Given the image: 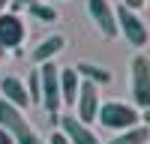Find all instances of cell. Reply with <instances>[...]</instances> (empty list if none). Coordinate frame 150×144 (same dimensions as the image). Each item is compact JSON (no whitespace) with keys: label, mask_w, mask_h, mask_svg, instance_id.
I'll return each instance as SVG.
<instances>
[{"label":"cell","mask_w":150,"mask_h":144,"mask_svg":"<svg viewBox=\"0 0 150 144\" xmlns=\"http://www.w3.org/2000/svg\"><path fill=\"white\" fill-rule=\"evenodd\" d=\"M0 129H3L15 144H45L39 135H36V129L27 123L24 111L12 108L6 99H0Z\"/></svg>","instance_id":"cell-1"},{"label":"cell","mask_w":150,"mask_h":144,"mask_svg":"<svg viewBox=\"0 0 150 144\" xmlns=\"http://www.w3.org/2000/svg\"><path fill=\"white\" fill-rule=\"evenodd\" d=\"M96 120L102 123L105 129H132V126H138L141 123V111L135 105H126V102H117V99H108L99 105V111H96Z\"/></svg>","instance_id":"cell-2"},{"label":"cell","mask_w":150,"mask_h":144,"mask_svg":"<svg viewBox=\"0 0 150 144\" xmlns=\"http://www.w3.org/2000/svg\"><path fill=\"white\" fill-rule=\"evenodd\" d=\"M114 18H117V36H126V42L135 45V48L147 45L150 30H147V24H144V18L138 15V12L120 6V9H114Z\"/></svg>","instance_id":"cell-3"},{"label":"cell","mask_w":150,"mask_h":144,"mask_svg":"<svg viewBox=\"0 0 150 144\" xmlns=\"http://www.w3.org/2000/svg\"><path fill=\"white\" fill-rule=\"evenodd\" d=\"M57 66L54 60H45L39 63V102L45 105L48 114H57L60 111V84H57Z\"/></svg>","instance_id":"cell-4"},{"label":"cell","mask_w":150,"mask_h":144,"mask_svg":"<svg viewBox=\"0 0 150 144\" xmlns=\"http://www.w3.org/2000/svg\"><path fill=\"white\" fill-rule=\"evenodd\" d=\"M132 102L138 111L150 108V60L144 54L132 60Z\"/></svg>","instance_id":"cell-5"},{"label":"cell","mask_w":150,"mask_h":144,"mask_svg":"<svg viewBox=\"0 0 150 144\" xmlns=\"http://www.w3.org/2000/svg\"><path fill=\"white\" fill-rule=\"evenodd\" d=\"M99 105H102V99H99V87L81 78V84H78V96H75V111H78V114H75V120H81L84 126L93 123Z\"/></svg>","instance_id":"cell-6"},{"label":"cell","mask_w":150,"mask_h":144,"mask_svg":"<svg viewBox=\"0 0 150 144\" xmlns=\"http://www.w3.org/2000/svg\"><path fill=\"white\" fill-rule=\"evenodd\" d=\"M57 126H60V132H63V138H66L69 144H102L90 126H84L81 120H75V114L57 117Z\"/></svg>","instance_id":"cell-7"},{"label":"cell","mask_w":150,"mask_h":144,"mask_svg":"<svg viewBox=\"0 0 150 144\" xmlns=\"http://www.w3.org/2000/svg\"><path fill=\"white\" fill-rule=\"evenodd\" d=\"M87 9H90V18L99 27V33L105 39H114L117 36V18H114V9H111L108 0H87Z\"/></svg>","instance_id":"cell-8"},{"label":"cell","mask_w":150,"mask_h":144,"mask_svg":"<svg viewBox=\"0 0 150 144\" xmlns=\"http://www.w3.org/2000/svg\"><path fill=\"white\" fill-rule=\"evenodd\" d=\"M27 36V27L24 21L15 15V12H0V45L3 48H18Z\"/></svg>","instance_id":"cell-9"},{"label":"cell","mask_w":150,"mask_h":144,"mask_svg":"<svg viewBox=\"0 0 150 144\" xmlns=\"http://www.w3.org/2000/svg\"><path fill=\"white\" fill-rule=\"evenodd\" d=\"M0 96H3L12 108H18V111H27V108H30L27 87H24V81L15 78V75H3V78H0Z\"/></svg>","instance_id":"cell-10"},{"label":"cell","mask_w":150,"mask_h":144,"mask_svg":"<svg viewBox=\"0 0 150 144\" xmlns=\"http://www.w3.org/2000/svg\"><path fill=\"white\" fill-rule=\"evenodd\" d=\"M63 45H66V39H63V36H60V33H51V36H45V39H42V42L30 51V60H33V63H45V60H54L60 51H63Z\"/></svg>","instance_id":"cell-11"},{"label":"cell","mask_w":150,"mask_h":144,"mask_svg":"<svg viewBox=\"0 0 150 144\" xmlns=\"http://www.w3.org/2000/svg\"><path fill=\"white\" fill-rule=\"evenodd\" d=\"M57 84H60V105H75V96H78V84H81V78L75 75L72 66L57 72Z\"/></svg>","instance_id":"cell-12"},{"label":"cell","mask_w":150,"mask_h":144,"mask_svg":"<svg viewBox=\"0 0 150 144\" xmlns=\"http://www.w3.org/2000/svg\"><path fill=\"white\" fill-rule=\"evenodd\" d=\"M75 69V75L78 78H84V81H90V84H111L114 81V75L105 69V66H96V63H78V66H72Z\"/></svg>","instance_id":"cell-13"},{"label":"cell","mask_w":150,"mask_h":144,"mask_svg":"<svg viewBox=\"0 0 150 144\" xmlns=\"http://www.w3.org/2000/svg\"><path fill=\"white\" fill-rule=\"evenodd\" d=\"M147 141H150V129L144 123H138V126H132V129H123L120 135H114L108 144H147Z\"/></svg>","instance_id":"cell-14"},{"label":"cell","mask_w":150,"mask_h":144,"mask_svg":"<svg viewBox=\"0 0 150 144\" xmlns=\"http://www.w3.org/2000/svg\"><path fill=\"white\" fill-rule=\"evenodd\" d=\"M27 9H30V15H33V18H39V21H45V24H54V21L60 18L54 6H45V3H39V0H36V3H30Z\"/></svg>","instance_id":"cell-15"},{"label":"cell","mask_w":150,"mask_h":144,"mask_svg":"<svg viewBox=\"0 0 150 144\" xmlns=\"http://www.w3.org/2000/svg\"><path fill=\"white\" fill-rule=\"evenodd\" d=\"M123 6L132 9V12H138V9H144V6H147V0H123Z\"/></svg>","instance_id":"cell-16"},{"label":"cell","mask_w":150,"mask_h":144,"mask_svg":"<svg viewBox=\"0 0 150 144\" xmlns=\"http://www.w3.org/2000/svg\"><path fill=\"white\" fill-rule=\"evenodd\" d=\"M48 144H69L63 138V132H51V138H48Z\"/></svg>","instance_id":"cell-17"},{"label":"cell","mask_w":150,"mask_h":144,"mask_svg":"<svg viewBox=\"0 0 150 144\" xmlns=\"http://www.w3.org/2000/svg\"><path fill=\"white\" fill-rule=\"evenodd\" d=\"M30 3H36V0H9L12 9H24V6H30Z\"/></svg>","instance_id":"cell-18"},{"label":"cell","mask_w":150,"mask_h":144,"mask_svg":"<svg viewBox=\"0 0 150 144\" xmlns=\"http://www.w3.org/2000/svg\"><path fill=\"white\" fill-rule=\"evenodd\" d=\"M0 144H15V141H12V138L6 135V132H3V129H0Z\"/></svg>","instance_id":"cell-19"},{"label":"cell","mask_w":150,"mask_h":144,"mask_svg":"<svg viewBox=\"0 0 150 144\" xmlns=\"http://www.w3.org/2000/svg\"><path fill=\"white\" fill-rule=\"evenodd\" d=\"M6 6H9V0H0V12H6Z\"/></svg>","instance_id":"cell-20"},{"label":"cell","mask_w":150,"mask_h":144,"mask_svg":"<svg viewBox=\"0 0 150 144\" xmlns=\"http://www.w3.org/2000/svg\"><path fill=\"white\" fill-rule=\"evenodd\" d=\"M3 57H6V48H3V45H0V60H3Z\"/></svg>","instance_id":"cell-21"}]
</instances>
